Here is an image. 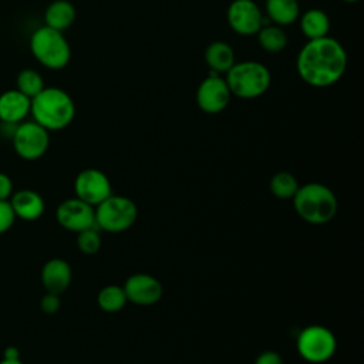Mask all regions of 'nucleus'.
Wrapping results in <instances>:
<instances>
[{"label":"nucleus","mask_w":364,"mask_h":364,"mask_svg":"<svg viewBox=\"0 0 364 364\" xmlns=\"http://www.w3.org/2000/svg\"><path fill=\"white\" fill-rule=\"evenodd\" d=\"M13 195V181L7 173L0 172V200H9Z\"/></svg>","instance_id":"obj_29"},{"label":"nucleus","mask_w":364,"mask_h":364,"mask_svg":"<svg viewBox=\"0 0 364 364\" xmlns=\"http://www.w3.org/2000/svg\"><path fill=\"white\" fill-rule=\"evenodd\" d=\"M300 78L317 88L336 84L347 68V54L340 41L333 37L309 40L296 61Z\"/></svg>","instance_id":"obj_1"},{"label":"nucleus","mask_w":364,"mask_h":364,"mask_svg":"<svg viewBox=\"0 0 364 364\" xmlns=\"http://www.w3.org/2000/svg\"><path fill=\"white\" fill-rule=\"evenodd\" d=\"M16 218L21 220H37L43 216L46 203L43 196L33 189H20L9 199Z\"/></svg>","instance_id":"obj_16"},{"label":"nucleus","mask_w":364,"mask_h":364,"mask_svg":"<svg viewBox=\"0 0 364 364\" xmlns=\"http://www.w3.org/2000/svg\"><path fill=\"white\" fill-rule=\"evenodd\" d=\"M77 247L84 255H95L101 249V235L95 226L77 233Z\"/></svg>","instance_id":"obj_25"},{"label":"nucleus","mask_w":364,"mask_h":364,"mask_svg":"<svg viewBox=\"0 0 364 364\" xmlns=\"http://www.w3.org/2000/svg\"><path fill=\"white\" fill-rule=\"evenodd\" d=\"M127 303L128 300L124 289L117 284H108L102 287L97 294L98 307L107 313H117L122 310Z\"/></svg>","instance_id":"obj_21"},{"label":"nucleus","mask_w":364,"mask_h":364,"mask_svg":"<svg viewBox=\"0 0 364 364\" xmlns=\"http://www.w3.org/2000/svg\"><path fill=\"white\" fill-rule=\"evenodd\" d=\"M296 213L310 225H326L337 213V198L334 192L318 182L299 186L291 198Z\"/></svg>","instance_id":"obj_3"},{"label":"nucleus","mask_w":364,"mask_h":364,"mask_svg":"<svg viewBox=\"0 0 364 364\" xmlns=\"http://www.w3.org/2000/svg\"><path fill=\"white\" fill-rule=\"evenodd\" d=\"M256 36L260 47L269 53H279L287 46V36L280 26H262Z\"/></svg>","instance_id":"obj_22"},{"label":"nucleus","mask_w":364,"mask_h":364,"mask_svg":"<svg viewBox=\"0 0 364 364\" xmlns=\"http://www.w3.org/2000/svg\"><path fill=\"white\" fill-rule=\"evenodd\" d=\"M296 347L304 361L323 364L334 355L337 340L330 328L320 324H311L299 333Z\"/></svg>","instance_id":"obj_7"},{"label":"nucleus","mask_w":364,"mask_h":364,"mask_svg":"<svg viewBox=\"0 0 364 364\" xmlns=\"http://www.w3.org/2000/svg\"><path fill=\"white\" fill-rule=\"evenodd\" d=\"M11 144L14 152L20 158L36 161L47 152L50 135L48 131L36 121H23L16 125L11 135Z\"/></svg>","instance_id":"obj_8"},{"label":"nucleus","mask_w":364,"mask_h":364,"mask_svg":"<svg viewBox=\"0 0 364 364\" xmlns=\"http://www.w3.org/2000/svg\"><path fill=\"white\" fill-rule=\"evenodd\" d=\"M299 186L300 185H299L296 176L286 171L274 173L269 183L270 192L279 199H291L294 196V193L297 192Z\"/></svg>","instance_id":"obj_23"},{"label":"nucleus","mask_w":364,"mask_h":364,"mask_svg":"<svg viewBox=\"0 0 364 364\" xmlns=\"http://www.w3.org/2000/svg\"><path fill=\"white\" fill-rule=\"evenodd\" d=\"M127 300L136 306L156 304L164 293L161 282L148 273L131 274L122 286Z\"/></svg>","instance_id":"obj_13"},{"label":"nucleus","mask_w":364,"mask_h":364,"mask_svg":"<svg viewBox=\"0 0 364 364\" xmlns=\"http://www.w3.org/2000/svg\"><path fill=\"white\" fill-rule=\"evenodd\" d=\"M266 13L277 26H289L300 16L297 0H266Z\"/></svg>","instance_id":"obj_20"},{"label":"nucleus","mask_w":364,"mask_h":364,"mask_svg":"<svg viewBox=\"0 0 364 364\" xmlns=\"http://www.w3.org/2000/svg\"><path fill=\"white\" fill-rule=\"evenodd\" d=\"M0 364H24V363H23L20 358H13V360H10V358H1Z\"/></svg>","instance_id":"obj_31"},{"label":"nucleus","mask_w":364,"mask_h":364,"mask_svg":"<svg viewBox=\"0 0 364 364\" xmlns=\"http://www.w3.org/2000/svg\"><path fill=\"white\" fill-rule=\"evenodd\" d=\"M226 17L230 28L240 36H253L263 26V14L253 0H233Z\"/></svg>","instance_id":"obj_12"},{"label":"nucleus","mask_w":364,"mask_h":364,"mask_svg":"<svg viewBox=\"0 0 364 364\" xmlns=\"http://www.w3.org/2000/svg\"><path fill=\"white\" fill-rule=\"evenodd\" d=\"M30 51L34 58L50 70L64 68L71 58V48L63 31L41 26L30 37Z\"/></svg>","instance_id":"obj_5"},{"label":"nucleus","mask_w":364,"mask_h":364,"mask_svg":"<svg viewBox=\"0 0 364 364\" xmlns=\"http://www.w3.org/2000/svg\"><path fill=\"white\" fill-rule=\"evenodd\" d=\"M30 114L33 121L50 131L64 129L71 124L75 115L73 98L61 88L44 87L40 94L31 98Z\"/></svg>","instance_id":"obj_2"},{"label":"nucleus","mask_w":364,"mask_h":364,"mask_svg":"<svg viewBox=\"0 0 364 364\" xmlns=\"http://www.w3.org/2000/svg\"><path fill=\"white\" fill-rule=\"evenodd\" d=\"M16 85H17V90L23 92L26 97H28L30 100L34 98L37 94H40L46 87L41 74L33 68L21 70L17 74Z\"/></svg>","instance_id":"obj_24"},{"label":"nucleus","mask_w":364,"mask_h":364,"mask_svg":"<svg viewBox=\"0 0 364 364\" xmlns=\"http://www.w3.org/2000/svg\"><path fill=\"white\" fill-rule=\"evenodd\" d=\"M3 358H10V360H13V358H20V351H18V348L14 347V346L6 347L4 351H3Z\"/></svg>","instance_id":"obj_30"},{"label":"nucleus","mask_w":364,"mask_h":364,"mask_svg":"<svg viewBox=\"0 0 364 364\" xmlns=\"http://www.w3.org/2000/svg\"><path fill=\"white\" fill-rule=\"evenodd\" d=\"M40 279L46 291L60 296L71 284V279H73L71 266L64 259H60V257L50 259L41 267Z\"/></svg>","instance_id":"obj_14"},{"label":"nucleus","mask_w":364,"mask_h":364,"mask_svg":"<svg viewBox=\"0 0 364 364\" xmlns=\"http://www.w3.org/2000/svg\"><path fill=\"white\" fill-rule=\"evenodd\" d=\"M343 1H346V3H355V1H358V0H343Z\"/></svg>","instance_id":"obj_32"},{"label":"nucleus","mask_w":364,"mask_h":364,"mask_svg":"<svg viewBox=\"0 0 364 364\" xmlns=\"http://www.w3.org/2000/svg\"><path fill=\"white\" fill-rule=\"evenodd\" d=\"M75 20V9L68 0H54L44 11V26L58 31H64L73 26Z\"/></svg>","instance_id":"obj_17"},{"label":"nucleus","mask_w":364,"mask_h":364,"mask_svg":"<svg viewBox=\"0 0 364 364\" xmlns=\"http://www.w3.org/2000/svg\"><path fill=\"white\" fill-rule=\"evenodd\" d=\"M16 215L9 200H0V235L6 233L16 222Z\"/></svg>","instance_id":"obj_26"},{"label":"nucleus","mask_w":364,"mask_h":364,"mask_svg":"<svg viewBox=\"0 0 364 364\" xmlns=\"http://www.w3.org/2000/svg\"><path fill=\"white\" fill-rule=\"evenodd\" d=\"M74 192L75 198L95 208L112 195L111 181L102 171L97 168H87L75 176Z\"/></svg>","instance_id":"obj_9"},{"label":"nucleus","mask_w":364,"mask_h":364,"mask_svg":"<svg viewBox=\"0 0 364 364\" xmlns=\"http://www.w3.org/2000/svg\"><path fill=\"white\" fill-rule=\"evenodd\" d=\"M255 364H283V360H282V355L277 351L267 350V351L260 353L256 357Z\"/></svg>","instance_id":"obj_28"},{"label":"nucleus","mask_w":364,"mask_h":364,"mask_svg":"<svg viewBox=\"0 0 364 364\" xmlns=\"http://www.w3.org/2000/svg\"><path fill=\"white\" fill-rule=\"evenodd\" d=\"M60 307H61L60 296L54 294V293L46 291V294L40 300V309L43 310V313H46V314H55L60 310Z\"/></svg>","instance_id":"obj_27"},{"label":"nucleus","mask_w":364,"mask_h":364,"mask_svg":"<svg viewBox=\"0 0 364 364\" xmlns=\"http://www.w3.org/2000/svg\"><path fill=\"white\" fill-rule=\"evenodd\" d=\"M31 100L17 88L0 94V121L7 125H17L30 114Z\"/></svg>","instance_id":"obj_15"},{"label":"nucleus","mask_w":364,"mask_h":364,"mask_svg":"<svg viewBox=\"0 0 364 364\" xmlns=\"http://www.w3.org/2000/svg\"><path fill=\"white\" fill-rule=\"evenodd\" d=\"M226 74V84L230 94L243 100L263 95L272 81L269 68L259 61L235 63Z\"/></svg>","instance_id":"obj_4"},{"label":"nucleus","mask_w":364,"mask_h":364,"mask_svg":"<svg viewBox=\"0 0 364 364\" xmlns=\"http://www.w3.org/2000/svg\"><path fill=\"white\" fill-rule=\"evenodd\" d=\"M55 219L61 228L78 233L95 226V209L78 198H70L58 205Z\"/></svg>","instance_id":"obj_10"},{"label":"nucleus","mask_w":364,"mask_h":364,"mask_svg":"<svg viewBox=\"0 0 364 364\" xmlns=\"http://www.w3.org/2000/svg\"><path fill=\"white\" fill-rule=\"evenodd\" d=\"M230 90L225 78L212 71L209 77L202 80L196 91V102L206 114H218L223 111L230 101Z\"/></svg>","instance_id":"obj_11"},{"label":"nucleus","mask_w":364,"mask_h":364,"mask_svg":"<svg viewBox=\"0 0 364 364\" xmlns=\"http://www.w3.org/2000/svg\"><path fill=\"white\" fill-rule=\"evenodd\" d=\"M300 28L304 37L309 40H316L328 36L330 18L320 9H310L303 13L300 18Z\"/></svg>","instance_id":"obj_18"},{"label":"nucleus","mask_w":364,"mask_h":364,"mask_svg":"<svg viewBox=\"0 0 364 364\" xmlns=\"http://www.w3.org/2000/svg\"><path fill=\"white\" fill-rule=\"evenodd\" d=\"M95 228L109 233L128 230L138 218L135 202L122 195H109L95 208Z\"/></svg>","instance_id":"obj_6"},{"label":"nucleus","mask_w":364,"mask_h":364,"mask_svg":"<svg viewBox=\"0 0 364 364\" xmlns=\"http://www.w3.org/2000/svg\"><path fill=\"white\" fill-rule=\"evenodd\" d=\"M205 61L215 73H228L235 64V53L230 44L225 41H213L205 50Z\"/></svg>","instance_id":"obj_19"}]
</instances>
